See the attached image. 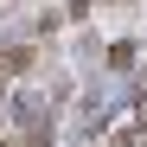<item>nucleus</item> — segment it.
Returning a JSON list of instances; mask_svg holds the SVG:
<instances>
[{"instance_id":"1","label":"nucleus","mask_w":147,"mask_h":147,"mask_svg":"<svg viewBox=\"0 0 147 147\" xmlns=\"http://www.w3.org/2000/svg\"><path fill=\"white\" fill-rule=\"evenodd\" d=\"M19 64H26V51H0V90L13 83V70H19Z\"/></svg>"}]
</instances>
